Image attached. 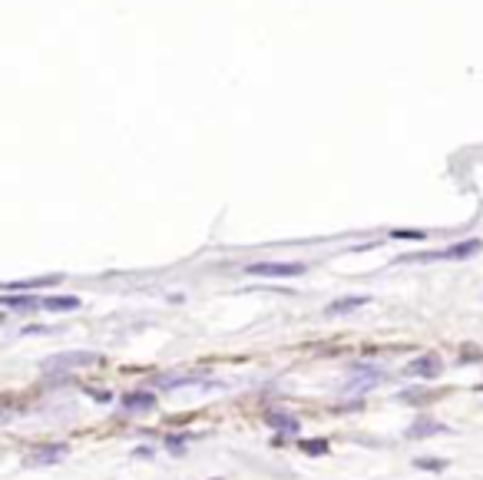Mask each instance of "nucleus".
<instances>
[{"mask_svg":"<svg viewBox=\"0 0 483 480\" xmlns=\"http://www.w3.org/2000/svg\"><path fill=\"white\" fill-rule=\"evenodd\" d=\"M3 318H7V315H3V312H0V325H3Z\"/></svg>","mask_w":483,"mask_h":480,"instance_id":"obj_20","label":"nucleus"},{"mask_svg":"<svg viewBox=\"0 0 483 480\" xmlns=\"http://www.w3.org/2000/svg\"><path fill=\"white\" fill-rule=\"evenodd\" d=\"M397 398H401V401H408V405H421V401L430 398V391H401Z\"/></svg>","mask_w":483,"mask_h":480,"instance_id":"obj_17","label":"nucleus"},{"mask_svg":"<svg viewBox=\"0 0 483 480\" xmlns=\"http://www.w3.org/2000/svg\"><path fill=\"white\" fill-rule=\"evenodd\" d=\"M100 355L93 351H70V355H57V358L44 361V371H66V368H86V364H96Z\"/></svg>","mask_w":483,"mask_h":480,"instance_id":"obj_4","label":"nucleus"},{"mask_svg":"<svg viewBox=\"0 0 483 480\" xmlns=\"http://www.w3.org/2000/svg\"><path fill=\"white\" fill-rule=\"evenodd\" d=\"M152 407H156V391L149 388H136L122 394V411H129V414H143V411H152Z\"/></svg>","mask_w":483,"mask_h":480,"instance_id":"obj_7","label":"nucleus"},{"mask_svg":"<svg viewBox=\"0 0 483 480\" xmlns=\"http://www.w3.org/2000/svg\"><path fill=\"white\" fill-rule=\"evenodd\" d=\"M86 394H90L93 401H100V405H109V401H113V394H109V391H93V388H86Z\"/></svg>","mask_w":483,"mask_h":480,"instance_id":"obj_18","label":"nucleus"},{"mask_svg":"<svg viewBox=\"0 0 483 480\" xmlns=\"http://www.w3.org/2000/svg\"><path fill=\"white\" fill-rule=\"evenodd\" d=\"M444 371V361L437 355H421V358H414L404 364V375L408 377H427V381H434V377Z\"/></svg>","mask_w":483,"mask_h":480,"instance_id":"obj_6","label":"nucleus"},{"mask_svg":"<svg viewBox=\"0 0 483 480\" xmlns=\"http://www.w3.org/2000/svg\"><path fill=\"white\" fill-rule=\"evenodd\" d=\"M133 457H143V461H146V457H156V450L152 447H136L133 450Z\"/></svg>","mask_w":483,"mask_h":480,"instance_id":"obj_19","label":"nucleus"},{"mask_svg":"<svg viewBox=\"0 0 483 480\" xmlns=\"http://www.w3.org/2000/svg\"><path fill=\"white\" fill-rule=\"evenodd\" d=\"M245 275H255V278H298L304 275L302 262H252L245 265Z\"/></svg>","mask_w":483,"mask_h":480,"instance_id":"obj_2","label":"nucleus"},{"mask_svg":"<svg viewBox=\"0 0 483 480\" xmlns=\"http://www.w3.org/2000/svg\"><path fill=\"white\" fill-rule=\"evenodd\" d=\"M63 282V275H37V278H20V282H7L0 285L3 292H33V288H44V285H57Z\"/></svg>","mask_w":483,"mask_h":480,"instance_id":"obj_9","label":"nucleus"},{"mask_svg":"<svg viewBox=\"0 0 483 480\" xmlns=\"http://www.w3.org/2000/svg\"><path fill=\"white\" fill-rule=\"evenodd\" d=\"M44 299H33L27 292H14V295H0V305L3 308H17V312H37Z\"/></svg>","mask_w":483,"mask_h":480,"instance_id":"obj_10","label":"nucleus"},{"mask_svg":"<svg viewBox=\"0 0 483 480\" xmlns=\"http://www.w3.org/2000/svg\"><path fill=\"white\" fill-rule=\"evenodd\" d=\"M189 441H192V434H166L163 437V447H166L172 457H182V454L189 450Z\"/></svg>","mask_w":483,"mask_h":480,"instance_id":"obj_14","label":"nucleus"},{"mask_svg":"<svg viewBox=\"0 0 483 480\" xmlns=\"http://www.w3.org/2000/svg\"><path fill=\"white\" fill-rule=\"evenodd\" d=\"M212 480H222V477H212Z\"/></svg>","mask_w":483,"mask_h":480,"instance_id":"obj_22","label":"nucleus"},{"mask_svg":"<svg viewBox=\"0 0 483 480\" xmlns=\"http://www.w3.org/2000/svg\"><path fill=\"white\" fill-rule=\"evenodd\" d=\"M298 450L308 454V457H328V454H331V444H328L325 437H302V441H298Z\"/></svg>","mask_w":483,"mask_h":480,"instance_id":"obj_13","label":"nucleus"},{"mask_svg":"<svg viewBox=\"0 0 483 480\" xmlns=\"http://www.w3.org/2000/svg\"><path fill=\"white\" fill-rule=\"evenodd\" d=\"M367 295H347V299H338V301H331L328 308H325V315H347V312H358V308H364L367 305Z\"/></svg>","mask_w":483,"mask_h":480,"instance_id":"obj_11","label":"nucleus"},{"mask_svg":"<svg viewBox=\"0 0 483 480\" xmlns=\"http://www.w3.org/2000/svg\"><path fill=\"white\" fill-rule=\"evenodd\" d=\"M483 249L480 239H467L457 242V245H447L440 252H417V256H404L401 262H460V258H473Z\"/></svg>","mask_w":483,"mask_h":480,"instance_id":"obj_1","label":"nucleus"},{"mask_svg":"<svg viewBox=\"0 0 483 480\" xmlns=\"http://www.w3.org/2000/svg\"><path fill=\"white\" fill-rule=\"evenodd\" d=\"M391 239H414V242H421V239H427V232H421V229H394Z\"/></svg>","mask_w":483,"mask_h":480,"instance_id":"obj_16","label":"nucleus"},{"mask_svg":"<svg viewBox=\"0 0 483 480\" xmlns=\"http://www.w3.org/2000/svg\"><path fill=\"white\" fill-rule=\"evenodd\" d=\"M83 301L76 299V295H46L44 301H40V308L44 312H76Z\"/></svg>","mask_w":483,"mask_h":480,"instance_id":"obj_12","label":"nucleus"},{"mask_svg":"<svg viewBox=\"0 0 483 480\" xmlns=\"http://www.w3.org/2000/svg\"><path fill=\"white\" fill-rule=\"evenodd\" d=\"M262 420H265L268 427H275V431H282V434H298V431H302V420L295 418L288 407H268V411L262 414Z\"/></svg>","mask_w":483,"mask_h":480,"instance_id":"obj_5","label":"nucleus"},{"mask_svg":"<svg viewBox=\"0 0 483 480\" xmlns=\"http://www.w3.org/2000/svg\"><path fill=\"white\" fill-rule=\"evenodd\" d=\"M447 464H450V461H440V457H417V461H414L417 470H434V474H437V470H447Z\"/></svg>","mask_w":483,"mask_h":480,"instance_id":"obj_15","label":"nucleus"},{"mask_svg":"<svg viewBox=\"0 0 483 480\" xmlns=\"http://www.w3.org/2000/svg\"><path fill=\"white\" fill-rule=\"evenodd\" d=\"M0 418H3V405H0Z\"/></svg>","mask_w":483,"mask_h":480,"instance_id":"obj_21","label":"nucleus"},{"mask_svg":"<svg viewBox=\"0 0 483 480\" xmlns=\"http://www.w3.org/2000/svg\"><path fill=\"white\" fill-rule=\"evenodd\" d=\"M66 454H70V444H66V441H53V444H40V447H33L30 457H27V464H30V467L60 464Z\"/></svg>","mask_w":483,"mask_h":480,"instance_id":"obj_3","label":"nucleus"},{"mask_svg":"<svg viewBox=\"0 0 483 480\" xmlns=\"http://www.w3.org/2000/svg\"><path fill=\"white\" fill-rule=\"evenodd\" d=\"M404 434L410 437V441H421V437H434V434H450L447 431V424H440L437 418H430V414H421V418L410 424Z\"/></svg>","mask_w":483,"mask_h":480,"instance_id":"obj_8","label":"nucleus"}]
</instances>
